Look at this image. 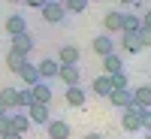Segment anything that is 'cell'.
<instances>
[{
    "instance_id": "cell-8",
    "label": "cell",
    "mask_w": 151,
    "mask_h": 139,
    "mask_svg": "<svg viewBox=\"0 0 151 139\" xmlns=\"http://www.w3.org/2000/svg\"><path fill=\"white\" fill-rule=\"evenodd\" d=\"M36 70H40V79L48 82V79H58L60 64H58V60H52V58H45V60H40V64H36Z\"/></svg>"
},
{
    "instance_id": "cell-12",
    "label": "cell",
    "mask_w": 151,
    "mask_h": 139,
    "mask_svg": "<svg viewBox=\"0 0 151 139\" xmlns=\"http://www.w3.org/2000/svg\"><path fill=\"white\" fill-rule=\"evenodd\" d=\"M45 127H48V139H70V124L67 121H48L45 124Z\"/></svg>"
},
{
    "instance_id": "cell-6",
    "label": "cell",
    "mask_w": 151,
    "mask_h": 139,
    "mask_svg": "<svg viewBox=\"0 0 151 139\" xmlns=\"http://www.w3.org/2000/svg\"><path fill=\"white\" fill-rule=\"evenodd\" d=\"M64 100H67V106L82 109V106H85V100H88V94H85V88H82V85H73V88H67Z\"/></svg>"
},
{
    "instance_id": "cell-3",
    "label": "cell",
    "mask_w": 151,
    "mask_h": 139,
    "mask_svg": "<svg viewBox=\"0 0 151 139\" xmlns=\"http://www.w3.org/2000/svg\"><path fill=\"white\" fill-rule=\"evenodd\" d=\"M9 52H18L27 58L33 52V36L30 33H18V36H9Z\"/></svg>"
},
{
    "instance_id": "cell-16",
    "label": "cell",
    "mask_w": 151,
    "mask_h": 139,
    "mask_svg": "<svg viewBox=\"0 0 151 139\" xmlns=\"http://www.w3.org/2000/svg\"><path fill=\"white\" fill-rule=\"evenodd\" d=\"M109 100H112V106L127 109V106H130V88H115V91L109 94Z\"/></svg>"
},
{
    "instance_id": "cell-11",
    "label": "cell",
    "mask_w": 151,
    "mask_h": 139,
    "mask_svg": "<svg viewBox=\"0 0 151 139\" xmlns=\"http://www.w3.org/2000/svg\"><path fill=\"white\" fill-rule=\"evenodd\" d=\"M9 127L15 130V133H21V136H24V133L30 130V118L24 115V112H9Z\"/></svg>"
},
{
    "instance_id": "cell-24",
    "label": "cell",
    "mask_w": 151,
    "mask_h": 139,
    "mask_svg": "<svg viewBox=\"0 0 151 139\" xmlns=\"http://www.w3.org/2000/svg\"><path fill=\"white\" fill-rule=\"evenodd\" d=\"M60 3H64V9H67V12H76V15L88 9V0H60Z\"/></svg>"
},
{
    "instance_id": "cell-34",
    "label": "cell",
    "mask_w": 151,
    "mask_h": 139,
    "mask_svg": "<svg viewBox=\"0 0 151 139\" xmlns=\"http://www.w3.org/2000/svg\"><path fill=\"white\" fill-rule=\"evenodd\" d=\"M6 112H9V109H6V106H3V103H0V115H6Z\"/></svg>"
},
{
    "instance_id": "cell-1",
    "label": "cell",
    "mask_w": 151,
    "mask_h": 139,
    "mask_svg": "<svg viewBox=\"0 0 151 139\" xmlns=\"http://www.w3.org/2000/svg\"><path fill=\"white\" fill-rule=\"evenodd\" d=\"M42 18L48 21V24H60L67 18V9H64V3L60 0H48V3L42 6Z\"/></svg>"
},
{
    "instance_id": "cell-2",
    "label": "cell",
    "mask_w": 151,
    "mask_h": 139,
    "mask_svg": "<svg viewBox=\"0 0 151 139\" xmlns=\"http://www.w3.org/2000/svg\"><path fill=\"white\" fill-rule=\"evenodd\" d=\"M58 79L64 82L67 88H73V85H82V67H76V64H60V70H58Z\"/></svg>"
},
{
    "instance_id": "cell-15",
    "label": "cell",
    "mask_w": 151,
    "mask_h": 139,
    "mask_svg": "<svg viewBox=\"0 0 151 139\" xmlns=\"http://www.w3.org/2000/svg\"><path fill=\"white\" fill-rule=\"evenodd\" d=\"M6 33H9V36L27 33V21H24V15H9V18H6Z\"/></svg>"
},
{
    "instance_id": "cell-19",
    "label": "cell",
    "mask_w": 151,
    "mask_h": 139,
    "mask_svg": "<svg viewBox=\"0 0 151 139\" xmlns=\"http://www.w3.org/2000/svg\"><path fill=\"white\" fill-rule=\"evenodd\" d=\"M121 48L127 55H136V52H142V45H139V36L136 33H124V40H121Z\"/></svg>"
},
{
    "instance_id": "cell-22",
    "label": "cell",
    "mask_w": 151,
    "mask_h": 139,
    "mask_svg": "<svg viewBox=\"0 0 151 139\" xmlns=\"http://www.w3.org/2000/svg\"><path fill=\"white\" fill-rule=\"evenodd\" d=\"M15 97H18L15 88H3V91H0V103H3V106L12 112V109H15Z\"/></svg>"
},
{
    "instance_id": "cell-10",
    "label": "cell",
    "mask_w": 151,
    "mask_h": 139,
    "mask_svg": "<svg viewBox=\"0 0 151 139\" xmlns=\"http://www.w3.org/2000/svg\"><path fill=\"white\" fill-rule=\"evenodd\" d=\"M94 52H97L100 58H106V55H112V52H115V40H112L109 33H100L97 40H94Z\"/></svg>"
},
{
    "instance_id": "cell-7",
    "label": "cell",
    "mask_w": 151,
    "mask_h": 139,
    "mask_svg": "<svg viewBox=\"0 0 151 139\" xmlns=\"http://www.w3.org/2000/svg\"><path fill=\"white\" fill-rule=\"evenodd\" d=\"M27 118H30V124H48V121H52L48 106H40V103H30L27 106Z\"/></svg>"
},
{
    "instance_id": "cell-4",
    "label": "cell",
    "mask_w": 151,
    "mask_h": 139,
    "mask_svg": "<svg viewBox=\"0 0 151 139\" xmlns=\"http://www.w3.org/2000/svg\"><path fill=\"white\" fill-rule=\"evenodd\" d=\"M103 27H106L109 36H112V33H121V30H124V12H121V9L106 12V15H103Z\"/></svg>"
},
{
    "instance_id": "cell-23",
    "label": "cell",
    "mask_w": 151,
    "mask_h": 139,
    "mask_svg": "<svg viewBox=\"0 0 151 139\" xmlns=\"http://www.w3.org/2000/svg\"><path fill=\"white\" fill-rule=\"evenodd\" d=\"M33 103V94H30V88H21L18 97H15V109H27Z\"/></svg>"
},
{
    "instance_id": "cell-35",
    "label": "cell",
    "mask_w": 151,
    "mask_h": 139,
    "mask_svg": "<svg viewBox=\"0 0 151 139\" xmlns=\"http://www.w3.org/2000/svg\"><path fill=\"white\" fill-rule=\"evenodd\" d=\"M9 3H21V0H9Z\"/></svg>"
},
{
    "instance_id": "cell-25",
    "label": "cell",
    "mask_w": 151,
    "mask_h": 139,
    "mask_svg": "<svg viewBox=\"0 0 151 139\" xmlns=\"http://www.w3.org/2000/svg\"><path fill=\"white\" fill-rule=\"evenodd\" d=\"M109 79H112V88H130V79H127V73H115V76H109Z\"/></svg>"
},
{
    "instance_id": "cell-20",
    "label": "cell",
    "mask_w": 151,
    "mask_h": 139,
    "mask_svg": "<svg viewBox=\"0 0 151 139\" xmlns=\"http://www.w3.org/2000/svg\"><path fill=\"white\" fill-rule=\"evenodd\" d=\"M24 64H27V58H24V55H18V52H6V67H9V73H18Z\"/></svg>"
},
{
    "instance_id": "cell-33",
    "label": "cell",
    "mask_w": 151,
    "mask_h": 139,
    "mask_svg": "<svg viewBox=\"0 0 151 139\" xmlns=\"http://www.w3.org/2000/svg\"><path fill=\"white\" fill-rule=\"evenodd\" d=\"M118 3H124V6H127V3H130V6H133V3H136V0H118Z\"/></svg>"
},
{
    "instance_id": "cell-9",
    "label": "cell",
    "mask_w": 151,
    "mask_h": 139,
    "mask_svg": "<svg viewBox=\"0 0 151 139\" xmlns=\"http://www.w3.org/2000/svg\"><path fill=\"white\" fill-rule=\"evenodd\" d=\"M58 64H76V67H79V64H82V52H79L76 45H64V48L58 52Z\"/></svg>"
},
{
    "instance_id": "cell-36",
    "label": "cell",
    "mask_w": 151,
    "mask_h": 139,
    "mask_svg": "<svg viewBox=\"0 0 151 139\" xmlns=\"http://www.w3.org/2000/svg\"><path fill=\"white\" fill-rule=\"evenodd\" d=\"M145 139H151V133H148V136H145Z\"/></svg>"
},
{
    "instance_id": "cell-17",
    "label": "cell",
    "mask_w": 151,
    "mask_h": 139,
    "mask_svg": "<svg viewBox=\"0 0 151 139\" xmlns=\"http://www.w3.org/2000/svg\"><path fill=\"white\" fill-rule=\"evenodd\" d=\"M91 91H94L97 97H109L112 91H115V88H112V79H109V76H100V79H94Z\"/></svg>"
},
{
    "instance_id": "cell-29",
    "label": "cell",
    "mask_w": 151,
    "mask_h": 139,
    "mask_svg": "<svg viewBox=\"0 0 151 139\" xmlns=\"http://www.w3.org/2000/svg\"><path fill=\"white\" fill-rule=\"evenodd\" d=\"M21 3H27V6H33V9H42L48 0H21Z\"/></svg>"
},
{
    "instance_id": "cell-5",
    "label": "cell",
    "mask_w": 151,
    "mask_h": 139,
    "mask_svg": "<svg viewBox=\"0 0 151 139\" xmlns=\"http://www.w3.org/2000/svg\"><path fill=\"white\" fill-rule=\"evenodd\" d=\"M139 112H142V109H136V106H127V109H124L121 127L127 130V133H136V130H139Z\"/></svg>"
},
{
    "instance_id": "cell-14",
    "label": "cell",
    "mask_w": 151,
    "mask_h": 139,
    "mask_svg": "<svg viewBox=\"0 0 151 139\" xmlns=\"http://www.w3.org/2000/svg\"><path fill=\"white\" fill-rule=\"evenodd\" d=\"M30 94H33V103H40V106H48V103H52V88H48L45 82L33 85V88H30Z\"/></svg>"
},
{
    "instance_id": "cell-31",
    "label": "cell",
    "mask_w": 151,
    "mask_h": 139,
    "mask_svg": "<svg viewBox=\"0 0 151 139\" xmlns=\"http://www.w3.org/2000/svg\"><path fill=\"white\" fill-rule=\"evenodd\" d=\"M0 139H21V133H15V130H9V133H3Z\"/></svg>"
},
{
    "instance_id": "cell-26",
    "label": "cell",
    "mask_w": 151,
    "mask_h": 139,
    "mask_svg": "<svg viewBox=\"0 0 151 139\" xmlns=\"http://www.w3.org/2000/svg\"><path fill=\"white\" fill-rule=\"evenodd\" d=\"M139 130H148L151 133V109H142L139 112Z\"/></svg>"
},
{
    "instance_id": "cell-21",
    "label": "cell",
    "mask_w": 151,
    "mask_h": 139,
    "mask_svg": "<svg viewBox=\"0 0 151 139\" xmlns=\"http://www.w3.org/2000/svg\"><path fill=\"white\" fill-rule=\"evenodd\" d=\"M139 30H142V18L124 12V30H121V33H139Z\"/></svg>"
},
{
    "instance_id": "cell-37",
    "label": "cell",
    "mask_w": 151,
    "mask_h": 139,
    "mask_svg": "<svg viewBox=\"0 0 151 139\" xmlns=\"http://www.w3.org/2000/svg\"><path fill=\"white\" fill-rule=\"evenodd\" d=\"M148 88H151V85H148Z\"/></svg>"
},
{
    "instance_id": "cell-32",
    "label": "cell",
    "mask_w": 151,
    "mask_h": 139,
    "mask_svg": "<svg viewBox=\"0 0 151 139\" xmlns=\"http://www.w3.org/2000/svg\"><path fill=\"white\" fill-rule=\"evenodd\" d=\"M85 139H106V136H100V133H88Z\"/></svg>"
},
{
    "instance_id": "cell-13",
    "label": "cell",
    "mask_w": 151,
    "mask_h": 139,
    "mask_svg": "<svg viewBox=\"0 0 151 139\" xmlns=\"http://www.w3.org/2000/svg\"><path fill=\"white\" fill-rule=\"evenodd\" d=\"M18 76H21V82L27 85V88H33V85L42 82V79H40V70H36V64H24V67L18 70Z\"/></svg>"
},
{
    "instance_id": "cell-28",
    "label": "cell",
    "mask_w": 151,
    "mask_h": 139,
    "mask_svg": "<svg viewBox=\"0 0 151 139\" xmlns=\"http://www.w3.org/2000/svg\"><path fill=\"white\" fill-rule=\"evenodd\" d=\"M12 127H9V112H6V115H0V136H3V133H9Z\"/></svg>"
},
{
    "instance_id": "cell-18",
    "label": "cell",
    "mask_w": 151,
    "mask_h": 139,
    "mask_svg": "<svg viewBox=\"0 0 151 139\" xmlns=\"http://www.w3.org/2000/svg\"><path fill=\"white\" fill-rule=\"evenodd\" d=\"M103 70H106V76H115V73H121V70H124V60H121L115 52H112V55H106V58H103Z\"/></svg>"
},
{
    "instance_id": "cell-27",
    "label": "cell",
    "mask_w": 151,
    "mask_h": 139,
    "mask_svg": "<svg viewBox=\"0 0 151 139\" xmlns=\"http://www.w3.org/2000/svg\"><path fill=\"white\" fill-rule=\"evenodd\" d=\"M136 36H139V45H142V48H151V30H145V27H142Z\"/></svg>"
},
{
    "instance_id": "cell-30",
    "label": "cell",
    "mask_w": 151,
    "mask_h": 139,
    "mask_svg": "<svg viewBox=\"0 0 151 139\" xmlns=\"http://www.w3.org/2000/svg\"><path fill=\"white\" fill-rule=\"evenodd\" d=\"M142 27H145V30H151V9L142 15Z\"/></svg>"
}]
</instances>
